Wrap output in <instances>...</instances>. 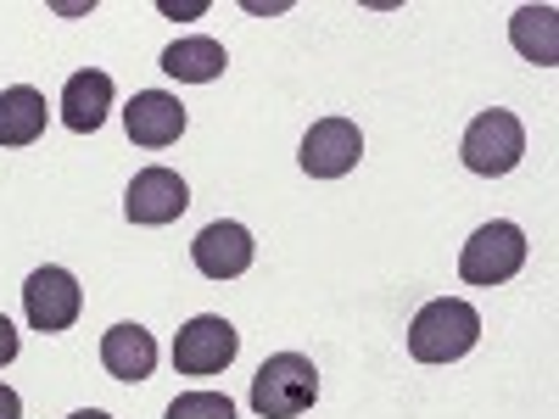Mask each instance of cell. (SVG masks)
Wrapping results in <instances>:
<instances>
[{
  "label": "cell",
  "mask_w": 559,
  "mask_h": 419,
  "mask_svg": "<svg viewBox=\"0 0 559 419\" xmlns=\"http://www.w3.org/2000/svg\"><path fill=\"white\" fill-rule=\"evenodd\" d=\"M17 358V331H12V319L0 313V363H12Z\"/></svg>",
  "instance_id": "obj_17"
},
{
  "label": "cell",
  "mask_w": 559,
  "mask_h": 419,
  "mask_svg": "<svg viewBox=\"0 0 559 419\" xmlns=\"http://www.w3.org/2000/svg\"><path fill=\"white\" fill-rule=\"evenodd\" d=\"M241 352V336H236V324L218 319V313H197L185 331L174 336V369L179 375H224L229 363H236Z\"/></svg>",
  "instance_id": "obj_5"
},
{
  "label": "cell",
  "mask_w": 559,
  "mask_h": 419,
  "mask_svg": "<svg viewBox=\"0 0 559 419\" xmlns=\"http://www.w3.org/2000/svg\"><path fill=\"white\" fill-rule=\"evenodd\" d=\"M163 12H168V17H202L207 0H185V7H179V0H163Z\"/></svg>",
  "instance_id": "obj_18"
},
{
  "label": "cell",
  "mask_w": 559,
  "mask_h": 419,
  "mask_svg": "<svg viewBox=\"0 0 559 419\" xmlns=\"http://www.w3.org/2000/svg\"><path fill=\"white\" fill-rule=\"evenodd\" d=\"M102 363H107V375L112 381H146L152 369H157V342L152 331H140V324H112V331L102 336Z\"/></svg>",
  "instance_id": "obj_12"
},
{
  "label": "cell",
  "mask_w": 559,
  "mask_h": 419,
  "mask_svg": "<svg viewBox=\"0 0 559 419\" xmlns=\"http://www.w3.org/2000/svg\"><path fill=\"white\" fill-rule=\"evenodd\" d=\"M224 68H229V57H224V45L218 39H174L168 51H163V73L168 79H179V84H213V79H224Z\"/></svg>",
  "instance_id": "obj_13"
},
{
  "label": "cell",
  "mask_w": 559,
  "mask_h": 419,
  "mask_svg": "<svg viewBox=\"0 0 559 419\" xmlns=\"http://www.w3.org/2000/svg\"><path fill=\"white\" fill-rule=\"evenodd\" d=\"M476 342H481V313L471 302H459V297L426 302L414 313V324H408V352L419 363H453V358L471 352Z\"/></svg>",
  "instance_id": "obj_1"
},
{
  "label": "cell",
  "mask_w": 559,
  "mask_h": 419,
  "mask_svg": "<svg viewBox=\"0 0 559 419\" xmlns=\"http://www.w3.org/2000/svg\"><path fill=\"white\" fill-rule=\"evenodd\" d=\"M185 207H191V184H185L174 168H140V173L129 179V191H123L129 224H146V229L174 224Z\"/></svg>",
  "instance_id": "obj_8"
},
{
  "label": "cell",
  "mask_w": 559,
  "mask_h": 419,
  "mask_svg": "<svg viewBox=\"0 0 559 419\" xmlns=\"http://www.w3.org/2000/svg\"><path fill=\"white\" fill-rule=\"evenodd\" d=\"M112 112V79L102 68H84L62 84V123L73 134H96Z\"/></svg>",
  "instance_id": "obj_11"
},
{
  "label": "cell",
  "mask_w": 559,
  "mask_h": 419,
  "mask_svg": "<svg viewBox=\"0 0 559 419\" xmlns=\"http://www.w3.org/2000/svg\"><path fill=\"white\" fill-rule=\"evenodd\" d=\"M459 157H464V168L481 173V179H503V173H515V168H521V157H526V129H521V118H515V112H503V107L481 112L471 129H464Z\"/></svg>",
  "instance_id": "obj_3"
},
{
  "label": "cell",
  "mask_w": 559,
  "mask_h": 419,
  "mask_svg": "<svg viewBox=\"0 0 559 419\" xmlns=\"http://www.w3.org/2000/svg\"><path fill=\"white\" fill-rule=\"evenodd\" d=\"M358 157H364V134L347 118H319L302 134V152H297L308 179H342V173L358 168Z\"/></svg>",
  "instance_id": "obj_7"
},
{
  "label": "cell",
  "mask_w": 559,
  "mask_h": 419,
  "mask_svg": "<svg viewBox=\"0 0 559 419\" xmlns=\"http://www.w3.org/2000/svg\"><path fill=\"white\" fill-rule=\"evenodd\" d=\"M168 419H236V403L218 392H185L168 403Z\"/></svg>",
  "instance_id": "obj_16"
},
{
  "label": "cell",
  "mask_w": 559,
  "mask_h": 419,
  "mask_svg": "<svg viewBox=\"0 0 559 419\" xmlns=\"http://www.w3.org/2000/svg\"><path fill=\"white\" fill-rule=\"evenodd\" d=\"M252 236L241 224H207L202 236L191 241V263H197V274L202 279H236V274H247L252 268Z\"/></svg>",
  "instance_id": "obj_9"
},
{
  "label": "cell",
  "mask_w": 559,
  "mask_h": 419,
  "mask_svg": "<svg viewBox=\"0 0 559 419\" xmlns=\"http://www.w3.org/2000/svg\"><path fill=\"white\" fill-rule=\"evenodd\" d=\"M68 419H112V414H102V408H79V414H68Z\"/></svg>",
  "instance_id": "obj_20"
},
{
  "label": "cell",
  "mask_w": 559,
  "mask_h": 419,
  "mask_svg": "<svg viewBox=\"0 0 559 419\" xmlns=\"http://www.w3.org/2000/svg\"><path fill=\"white\" fill-rule=\"evenodd\" d=\"M84 308V291H79V279L68 268H34L28 274V286H23V313L39 336H57L68 331V324L79 319Z\"/></svg>",
  "instance_id": "obj_6"
},
{
  "label": "cell",
  "mask_w": 559,
  "mask_h": 419,
  "mask_svg": "<svg viewBox=\"0 0 559 419\" xmlns=\"http://www.w3.org/2000/svg\"><path fill=\"white\" fill-rule=\"evenodd\" d=\"M521 263H526V236H521V224H509V218L481 224L459 252L464 286H503V279L521 274Z\"/></svg>",
  "instance_id": "obj_4"
},
{
  "label": "cell",
  "mask_w": 559,
  "mask_h": 419,
  "mask_svg": "<svg viewBox=\"0 0 559 419\" xmlns=\"http://www.w3.org/2000/svg\"><path fill=\"white\" fill-rule=\"evenodd\" d=\"M45 96L34 84H12L7 96H0V146H34L45 134Z\"/></svg>",
  "instance_id": "obj_14"
},
{
  "label": "cell",
  "mask_w": 559,
  "mask_h": 419,
  "mask_svg": "<svg viewBox=\"0 0 559 419\" xmlns=\"http://www.w3.org/2000/svg\"><path fill=\"white\" fill-rule=\"evenodd\" d=\"M123 123H129V140L146 152H163L185 134V107L168 96V89H140V96L123 107Z\"/></svg>",
  "instance_id": "obj_10"
},
{
  "label": "cell",
  "mask_w": 559,
  "mask_h": 419,
  "mask_svg": "<svg viewBox=\"0 0 559 419\" xmlns=\"http://www.w3.org/2000/svg\"><path fill=\"white\" fill-rule=\"evenodd\" d=\"M0 419H23V397L12 386H0Z\"/></svg>",
  "instance_id": "obj_19"
},
{
  "label": "cell",
  "mask_w": 559,
  "mask_h": 419,
  "mask_svg": "<svg viewBox=\"0 0 559 419\" xmlns=\"http://www.w3.org/2000/svg\"><path fill=\"white\" fill-rule=\"evenodd\" d=\"M509 39H515V51L537 68H554L559 62V12L554 7H521L509 17Z\"/></svg>",
  "instance_id": "obj_15"
},
{
  "label": "cell",
  "mask_w": 559,
  "mask_h": 419,
  "mask_svg": "<svg viewBox=\"0 0 559 419\" xmlns=\"http://www.w3.org/2000/svg\"><path fill=\"white\" fill-rule=\"evenodd\" d=\"M319 403V369L302 352H274L252 375V414L258 419H302Z\"/></svg>",
  "instance_id": "obj_2"
}]
</instances>
